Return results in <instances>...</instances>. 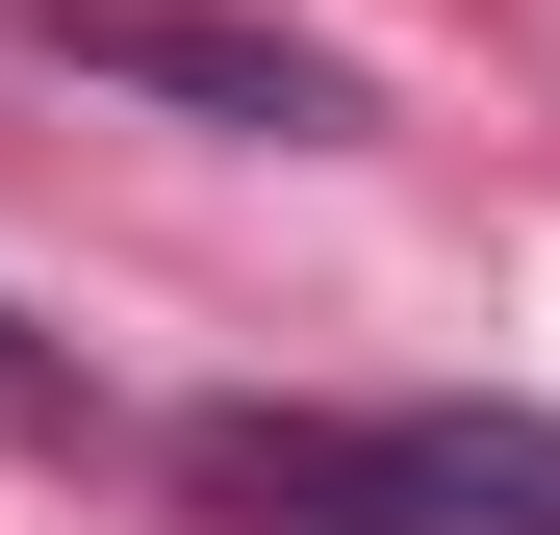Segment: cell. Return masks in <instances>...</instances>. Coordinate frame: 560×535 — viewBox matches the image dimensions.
Returning a JSON list of instances; mask_svg holds the SVG:
<instances>
[{
    "label": "cell",
    "instance_id": "obj_1",
    "mask_svg": "<svg viewBox=\"0 0 560 535\" xmlns=\"http://www.w3.org/2000/svg\"><path fill=\"white\" fill-rule=\"evenodd\" d=\"M230 535H560V408H178Z\"/></svg>",
    "mask_w": 560,
    "mask_h": 535
},
{
    "label": "cell",
    "instance_id": "obj_2",
    "mask_svg": "<svg viewBox=\"0 0 560 535\" xmlns=\"http://www.w3.org/2000/svg\"><path fill=\"white\" fill-rule=\"evenodd\" d=\"M51 77H103V103H178V128H255V153H357L383 103H357V51L306 26H230V0H26Z\"/></svg>",
    "mask_w": 560,
    "mask_h": 535
}]
</instances>
